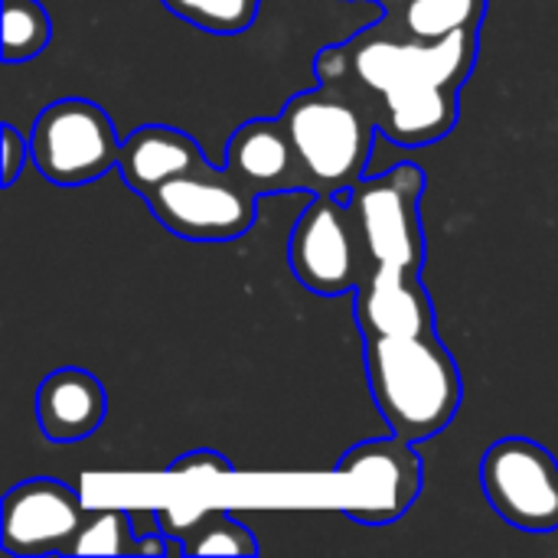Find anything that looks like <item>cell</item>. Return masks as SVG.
<instances>
[{"label": "cell", "mask_w": 558, "mask_h": 558, "mask_svg": "<svg viewBox=\"0 0 558 558\" xmlns=\"http://www.w3.org/2000/svg\"><path fill=\"white\" fill-rule=\"evenodd\" d=\"M137 530L128 510H88L78 536L72 539L69 556H137Z\"/></svg>", "instance_id": "cell-18"}, {"label": "cell", "mask_w": 558, "mask_h": 558, "mask_svg": "<svg viewBox=\"0 0 558 558\" xmlns=\"http://www.w3.org/2000/svg\"><path fill=\"white\" fill-rule=\"evenodd\" d=\"M422 196L425 170L415 163H399L386 173L363 177L347 203L353 206L373 265L422 271L425 265V229H422Z\"/></svg>", "instance_id": "cell-8"}, {"label": "cell", "mask_w": 558, "mask_h": 558, "mask_svg": "<svg viewBox=\"0 0 558 558\" xmlns=\"http://www.w3.org/2000/svg\"><path fill=\"white\" fill-rule=\"evenodd\" d=\"M163 7L209 33H245L255 16L262 0H163Z\"/></svg>", "instance_id": "cell-19"}, {"label": "cell", "mask_w": 558, "mask_h": 558, "mask_svg": "<svg viewBox=\"0 0 558 558\" xmlns=\"http://www.w3.org/2000/svg\"><path fill=\"white\" fill-rule=\"evenodd\" d=\"M278 118L304 160L314 196L350 193L366 177L379 121L353 85L317 78V88L294 95Z\"/></svg>", "instance_id": "cell-3"}, {"label": "cell", "mask_w": 558, "mask_h": 558, "mask_svg": "<svg viewBox=\"0 0 558 558\" xmlns=\"http://www.w3.org/2000/svg\"><path fill=\"white\" fill-rule=\"evenodd\" d=\"M199 163H206V157L193 134L170 124H144L131 131L118 154V173L141 199L160 183L196 170Z\"/></svg>", "instance_id": "cell-14"}, {"label": "cell", "mask_w": 558, "mask_h": 558, "mask_svg": "<svg viewBox=\"0 0 558 558\" xmlns=\"http://www.w3.org/2000/svg\"><path fill=\"white\" fill-rule=\"evenodd\" d=\"M353 314L363 337H412L438 330L422 271L405 268H373V275L353 291Z\"/></svg>", "instance_id": "cell-12"}, {"label": "cell", "mask_w": 558, "mask_h": 558, "mask_svg": "<svg viewBox=\"0 0 558 558\" xmlns=\"http://www.w3.org/2000/svg\"><path fill=\"white\" fill-rule=\"evenodd\" d=\"M373 3H379L383 10H392V7H399L402 0H373Z\"/></svg>", "instance_id": "cell-22"}, {"label": "cell", "mask_w": 558, "mask_h": 558, "mask_svg": "<svg viewBox=\"0 0 558 558\" xmlns=\"http://www.w3.org/2000/svg\"><path fill=\"white\" fill-rule=\"evenodd\" d=\"M258 196L311 193V177L281 118L245 121L226 144V163Z\"/></svg>", "instance_id": "cell-11"}, {"label": "cell", "mask_w": 558, "mask_h": 558, "mask_svg": "<svg viewBox=\"0 0 558 558\" xmlns=\"http://www.w3.org/2000/svg\"><path fill=\"white\" fill-rule=\"evenodd\" d=\"M121 141L111 114L88 98H59L36 114L29 160L56 186H82L118 170Z\"/></svg>", "instance_id": "cell-5"}, {"label": "cell", "mask_w": 558, "mask_h": 558, "mask_svg": "<svg viewBox=\"0 0 558 558\" xmlns=\"http://www.w3.org/2000/svg\"><path fill=\"white\" fill-rule=\"evenodd\" d=\"M167 471L170 474H232L235 464L226 454L213 451V448H199V451L180 454Z\"/></svg>", "instance_id": "cell-21"}, {"label": "cell", "mask_w": 558, "mask_h": 558, "mask_svg": "<svg viewBox=\"0 0 558 558\" xmlns=\"http://www.w3.org/2000/svg\"><path fill=\"white\" fill-rule=\"evenodd\" d=\"M490 0H402L383 10V26L415 39H441L461 29H477L487 16Z\"/></svg>", "instance_id": "cell-15"}, {"label": "cell", "mask_w": 558, "mask_h": 558, "mask_svg": "<svg viewBox=\"0 0 558 558\" xmlns=\"http://www.w3.org/2000/svg\"><path fill=\"white\" fill-rule=\"evenodd\" d=\"M167 536H177L186 556H255L258 543L245 523H239L229 510H203L186 526L163 523Z\"/></svg>", "instance_id": "cell-16"}, {"label": "cell", "mask_w": 558, "mask_h": 558, "mask_svg": "<svg viewBox=\"0 0 558 558\" xmlns=\"http://www.w3.org/2000/svg\"><path fill=\"white\" fill-rule=\"evenodd\" d=\"M481 487L490 510L513 530L546 536L558 530V458L533 438H500L484 451Z\"/></svg>", "instance_id": "cell-9"}, {"label": "cell", "mask_w": 558, "mask_h": 558, "mask_svg": "<svg viewBox=\"0 0 558 558\" xmlns=\"http://www.w3.org/2000/svg\"><path fill=\"white\" fill-rule=\"evenodd\" d=\"M363 363L373 402L392 435L428 441L441 435L464 399L454 353L435 333L363 337Z\"/></svg>", "instance_id": "cell-2"}, {"label": "cell", "mask_w": 558, "mask_h": 558, "mask_svg": "<svg viewBox=\"0 0 558 558\" xmlns=\"http://www.w3.org/2000/svg\"><path fill=\"white\" fill-rule=\"evenodd\" d=\"M52 39V20L39 0H3V62L36 59Z\"/></svg>", "instance_id": "cell-17"}, {"label": "cell", "mask_w": 558, "mask_h": 558, "mask_svg": "<svg viewBox=\"0 0 558 558\" xmlns=\"http://www.w3.org/2000/svg\"><path fill=\"white\" fill-rule=\"evenodd\" d=\"M477 65V29L415 39L373 23L314 59L317 78L353 85L399 147L445 141L461 114V85Z\"/></svg>", "instance_id": "cell-1"}, {"label": "cell", "mask_w": 558, "mask_h": 558, "mask_svg": "<svg viewBox=\"0 0 558 558\" xmlns=\"http://www.w3.org/2000/svg\"><path fill=\"white\" fill-rule=\"evenodd\" d=\"M26 157H29V141L13 128V124H3L0 128V183L10 190L16 183V177L23 173L26 167Z\"/></svg>", "instance_id": "cell-20"}, {"label": "cell", "mask_w": 558, "mask_h": 558, "mask_svg": "<svg viewBox=\"0 0 558 558\" xmlns=\"http://www.w3.org/2000/svg\"><path fill=\"white\" fill-rule=\"evenodd\" d=\"M258 193L226 167L199 163L144 196L154 219L190 242H232L255 222Z\"/></svg>", "instance_id": "cell-6"}, {"label": "cell", "mask_w": 558, "mask_h": 558, "mask_svg": "<svg viewBox=\"0 0 558 558\" xmlns=\"http://www.w3.org/2000/svg\"><path fill=\"white\" fill-rule=\"evenodd\" d=\"M108 415V392L98 376L78 366L52 369L36 389V422L49 441L72 445L98 432Z\"/></svg>", "instance_id": "cell-13"}, {"label": "cell", "mask_w": 558, "mask_h": 558, "mask_svg": "<svg viewBox=\"0 0 558 558\" xmlns=\"http://www.w3.org/2000/svg\"><path fill=\"white\" fill-rule=\"evenodd\" d=\"M88 507L78 490L52 477H33L7 490L0 504V546L10 556H69Z\"/></svg>", "instance_id": "cell-10"}, {"label": "cell", "mask_w": 558, "mask_h": 558, "mask_svg": "<svg viewBox=\"0 0 558 558\" xmlns=\"http://www.w3.org/2000/svg\"><path fill=\"white\" fill-rule=\"evenodd\" d=\"M288 255L294 278L320 298L353 294L376 268L353 206L340 203L337 193H317L307 203Z\"/></svg>", "instance_id": "cell-4"}, {"label": "cell", "mask_w": 558, "mask_h": 558, "mask_svg": "<svg viewBox=\"0 0 558 558\" xmlns=\"http://www.w3.org/2000/svg\"><path fill=\"white\" fill-rule=\"evenodd\" d=\"M333 474L343 481L340 510L360 526H389L402 520L425 487V468L415 441L386 435L353 445Z\"/></svg>", "instance_id": "cell-7"}]
</instances>
